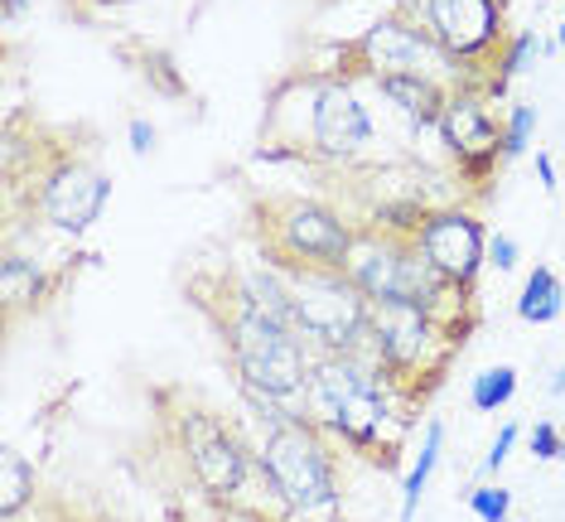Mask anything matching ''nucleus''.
Returning a JSON list of instances; mask_svg holds the SVG:
<instances>
[{"label": "nucleus", "mask_w": 565, "mask_h": 522, "mask_svg": "<svg viewBox=\"0 0 565 522\" xmlns=\"http://www.w3.org/2000/svg\"><path fill=\"white\" fill-rule=\"evenodd\" d=\"M420 406L392 387L382 363L367 349L358 353H319L310 387H305V416L339 445L363 455L377 469H402V436L411 430Z\"/></svg>", "instance_id": "1"}, {"label": "nucleus", "mask_w": 565, "mask_h": 522, "mask_svg": "<svg viewBox=\"0 0 565 522\" xmlns=\"http://www.w3.org/2000/svg\"><path fill=\"white\" fill-rule=\"evenodd\" d=\"M189 296H194V305L203 310V320L213 324V334L223 343L242 392H262V397L305 406V387H310L319 353L310 349V339H305L300 329L276 320V315H266V310H256L237 290L233 266L194 281Z\"/></svg>", "instance_id": "2"}, {"label": "nucleus", "mask_w": 565, "mask_h": 522, "mask_svg": "<svg viewBox=\"0 0 565 522\" xmlns=\"http://www.w3.org/2000/svg\"><path fill=\"white\" fill-rule=\"evenodd\" d=\"M256 483L271 493L276 518H339L343 475L339 445L319 430L310 416H290L280 426H266L256 436Z\"/></svg>", "instance_id": "3"}, {"label": "nucleus", "mask_w": 565, "mask_h": 522, "mask_svg": "<svg viewBox=\"0 0 565 522\" xmlns=\"http://www.w3.org/2000/svg\"><path fill=\"white\" fill-rule=\"evenodd\" d=\"M465 349L459 339H449L426 310L406 300H377L367 324V353L382 363V373L392 377V387L411 402H426L440 387L449 359Z\"/></svg>", "instance_id": "4"}, {"label": "nucleus", "mask_w": 565, "mask_h": 522, "mask_svg": "<svg viewBox=\"0 0 565 522\" xmlns=\"http://www.w3.org/2000/svg\"><path fill=\"white\" fill-rule=\"evenodd\" d=\"M256 237L262 262L271 266H329L343 271L358 242V219H343L339 209L319 199H266L256 203Z\"/></svg>", "instance_id": "5"}, {"label": "nucleus", "mask_w": 565, "mask_h": 522, "mask_svg": "<svg viewBox=\"0 0 565 522\" xmlns=\"http://www.w3.org/2000/svg\"><path fill=\"white\" fill-rule=\"evenodd\" d=\"M276 271H286L295 300V329L310 339L315 353L367 349L372 300L353 286L349 271H329V266H276Z\"/></svg>", "instance_id": "6"}, {"label": "nucleus", "mask_w": 565, "mask_h": 522, "mask_svg": "<svg viewBox=\"0 0 565 522\" xmlns=\"http://www.w3.org/2000/svg\"><path fill=\"white\" fill-rule=\"evenodd\" d=\"M179 455L189 465V479L209 503H237L256 479V445L227 422L223 412H209L199 402H184L170 416Z\"/></svg>", "instance_id": "7"}, {"label": "nucleus", "mask_w": 565, "mask_h": 522, "mask_svg": "<svg viewBox=\"0 0 565 522\" xmlns=\"http://www.w3.org/2000/svg\"><path fill=\"white\" fill-rule=\"evenodd\" d=\"M339 73L349 78H367V83H382V78H396V73H430V78H455L459 83V68L449 63V54L435 44V34L426 30V20L416 15V0L402 10H387L382 20H372L358 40L343 44L339 54Z\"/></svg>", "instance_id": "8"}, {"label": "nucleus", "mask_w": 565, "mask_h": 522, "mask_svg": "<svg viewBox=\"0 0 565 522\" xmlns=\"http://www.w3.org/2000/svg\"><path fill=\"white\" fill-rule=\"evenodd\" d=\"M111 199V174L83 150H54L30 174V213L63 237H83Z\"/></svg>", "instance_id": "9"}, {"label": "nucleus", "mask_w": 565, "mask_h": 522, "mask_svg": "<svg viewBox=\"0 0 565 522\" xmlns=\"http://www.w3.org/2000/svg\"><path fill=\"white\" fill-rule=\"evenodd\" d=\"M310 107V141H305V160H324V164H353L367 156V146L377 141L363 97L349 73L329 68V73H295Z\"/></svg>", "instance_id": "10"}, {"label": "nucleus", "mask_w": 565, "mask_h": 522, "mask_svg": "<svg viewBox=\"0 0 565 522\" xmlns=\"http://www.w3.org/2000/svg\"><path fill=\"white\" fill-rule=\"evenodd\" d=\"M416 15L455 68H493L498 49L508 44L503 0H420Z\"/></svg>", "instance_id": "11"}, {"label": "nucleus", "mask_w": 565, "mask_h": 522, "mask_svg": "<svg viewBox=\"0 0 565 522\" xmlns=\"http://www.w3.org/2000/svg\"><path fill=\"white\" fill-rule=\"evenodd\" d=\"M435 131H440L449 160L459 164V174L473 184H483L503 164V121L493 117L488 93H479V87H455Z\"/></svg>", "instance_id": "12"}, {"label": "nucleus", "mask_w": 565, "mask_h": 522, "mask_svg": "<svg viewBox=\"0 0 565 522\" xmlns=\"http://www.w3.org/2000/svg\"><path fill=\"white\" fill-rule=\"evenodd\" d=\"M416 247L449 286L473 290L483 276V266H488V227L473 209L440 203V209H430L426 223H420Z\"/></svg>", "instance_id": "13"}, {"label": "nucleus", "mask_w": 565, "mask_h": 522, "mask_svg": "<svg viewBox=\"0 0 565 522\" xmlns=\"http://www.w3.org/2000/svg\"><path fill=\"white\" fill-rule=\"evenodd\" d=\"M372 87H377V93L387 97L411 126H416V131H435L449 93H455V83L430 78V73H396V78H382Z\"/></svg>", "instance_id": "14"}, {"label": "nucleus", "mask_w": 565, "mask_h": 522, "mask_svg": "<svg viewBox=\"0 0 565 522\" xmlns=\"http://www.w3.org/2000/svg\"><path fill=\"white\" fill-rule=\"evenodd\" d=\"M0 296H6V315L24 310V305H40L49 296V276L44 266L34 257H20V252H6V262H0Z\"/></svg>", "instance_id": "15"}, {"label": "nucleus", "mask_w": 565, "mask_h": 522, "mask_svg": "<svg viewBox=\"0 0 565 522\" xmlns=\"http://www.w3.org/2000/svg\"><path fill=\"white\" fill-rule=\"evenodd\" d=\"M440 455H445V422H426V436H420V450H416V460H411L406 469V479H402V513H396V522H411L416 518V508H420V493H426V483L435 475V465H440Z\"/></svg>", "instance_id": "16"}, {"label": "nucleus", "mask_w": 565, "mask_h": 522, "mask_svg": "<svg viewBox=\"0 0 565 522\" xmlns=\"http://www.w3.org/2000/svg\"><path fill=\"white\" fill-rule=\"evenodd\" d=\"M518 315L526 324H556L565 315V286L551 266H532L518 296Z\"/></svg>", "instance_id": "17"}, {"label": "nucleus", "mask_w": 565, "mask_h": 522, "mask_svg": "<svg viewBox=\"0 0 565 522\" xmlns=\"http://www.w3.org/2000/svg\"><path fill=\"white\" fill-rule=\"evenodd\" d=\"M536 54H546V40H536L532 30L508 34V44L498 49V58H493V73H488L483 93H488V97H503V93H508V83H512V78H522L526 63H532Z\"/></svg>", "instance_id": "18"}, {"label": "nucleus", "mask_w": 565, "mask_h": 522, "mask_svg": "<svg viewBox=\"0 0 565 522\" xmlns=\"http://www.w3.org/2000/svg\"><path fill=\"white\" fill-rule=\"evenodd\" d=\"M34 489H40V475H34V465L24 460L20 450L0 455V513H6V522H15L24 508L34 503Z\"/></svg>", "instance_id": "19"}, {"label": "nucleus", "mask_w": 565, "mask_h": 522, "mask_svg": "<svg viewBox=\"0 0 565 522\" xmlns=\"http://www.w3.org/2000/svg\"><path fill=\"white\" fill-rule=\"evenodd\" d=\"M518 397V367L512 363H493V367H483L479 377L469 382V406L473 412H503V406Z\"/></svg>", "instance_id": "20"}, {"label": "nucleus", "mask_w": 565, "mask_h": 522, "mask_svg": "<svg viewBox=\"0 0 565 522\" xmlns=\"http://www.w3.org/2000/svg\"><path fill=\"white\" fill-rule=\"evenodd\" d=\"M532 136H536V107H532V102H512L508 117H503V164L526 156Z\"/></svg>", "instance_id": "21"}, {"label": "nucleus", "mask_w": 565, "mask_h": 522, "mask_svg": "<svg viewBox=\"0 0 565 522\" xmlns=\"http://www.w3.org/2000/svg\"><path fill=\"white\" fill-rule=\"evenodd\" d=\"M465 503L479 522H512V493L503 483H479V489L465 493Z\"/></svg>", "instance_id": "22"}, {"label": "nucleus", "mask_w": 565, "mask_h": 522, "mask_svg": "<svg viewBox=\"0 0 565 522\" xmlns=\"http://www.w3.org/2000/svg\"><path fill=\"white\" fill-rule=\"evenodd\" d=\"M526 445H532L536 460H561V445H565V430L556 422H536L526 430Z\"/></svg>", "instance_id": "23"}, {"label": "nucleus", "mask_w": 565, "mask_h": 522, "mask_svg": "<svg viewBox=\"0 0 565 522\" xmlns=\"http://www.w3.org/2000/svg\"><path fill=\"white\" fill-rule=\"evenodd\" d=\"M518 262H522V247H518V237H508V233H488V266H493L498 276L518 271Z\"/></svg>", "instance_id": "24"}, {"label": "nucleus", "mask_w": 565, "mask_h": 522, "mask_svg": "<svg viewBox=\"0 0 565 522\" xmlns=\"http://www.w3.org/2000/svg\"><path fill=\"white\" fill-rule=\"evenodd\" d=\"M518 436H522V430L512 426V422H508L503 430H498L493 445H488V455H483V475H498V469L508 465V455H512V445H518Z\"/></svg>", "instance_id": "25"}, {"label": "nucleus", "mask_w": 565, "mask_h": 522, "mask_svg": "<svg viewBox=\"0 0 565 522\" xmlns=\"http://www.w3.org/2000/svg\"><path fill=\"white\" fill-rule=\"evenodd\" d=\"M126 141H131V156H150L156 141H160V131L146 117H131V126H126Z\"/></svg>", "instance_id": "26"}, {"label": "nucleus", "mask_w": 565, "mask_h": 522, "mask_svg": "<svg viewBox=\"0 0 565 522\" xmlns=\"http://www.w3.org/2000/svg\"><path fill=\"white\" fill-rule=\"evenodd\" d=\"M536 180H542L546 194H556L561 189V174H556V160L546 156V150H536Z\"/></svg>", "instance_id": "27"}, {"label": "nucleus", "mask_w": 565, "mask_h": 522, "mask_svg": "<svg viewBox=\"0 0 565 522\" xmlns=\"http://www.w3.org/2000/svg\"><path fill=\"white\" fill-rule=\"evenodd\" d=\"M546 392H551V397H565V363L556 367V373H551V382H546Z\"/></svg>", "instance_id": "28"}, {"label": "nucleus", "mask_w": 565, "mask_h": 522, "mask_svg": "<svg viewBox=\"0 0 565 522\" xmlns=\"http://www.w3.org/2000/svg\"><path fill=\"white\" fill-rule=\"evenodd\" d=\"M24 6H30V0H6V24H15L24 15Z\"/></svg>", "instance_id": "29"}, {"label": "nucleus", "mask_w": 565, "mask_h": 522, "mask_svg": "<svg viewBox=\"0 0 565 522\" xmlns=\"http://www.w3.org/2000/svg\"><path fill=\"white\" fill-rule=\"evenodd\" d=\"M102 10H117V6H131V0H97Z\"/></svg>", "instance_id": "30"}, {"label": "nucleus", "mask_w": 565, "mask_h": 522, "mask_svg": "<svg viewBox=\"0 0 565 522\" xmlns=\"http://www.w3.org/2000/svg\"><path fill=\"white\" fill-rule=\"evenodd\" d=\"M382 6H387V10H402V6H411V0H382Z\"/></svg>", "instance_id": "31"}, {"label": "nucleus", "mask_w": 565, "mask_h": 522, "mask_svg": "<svg viewBox=\"0 0 565 522\" xmlns=\"http://www.w3.org/2000/svg\"><path fill=\"white\" fill-rule=\"evenodd\" d=\"M556 44H565V20H561V40H556Z\"/></svg>", "instance_id": "32"}, {"label": "nucleus", "mask_w": 565, "mask_h": 522, "mask_svg": "<svg viewBox=\"0 0 565 522\" xmlns=\"http://www.w3.org/2000/svg\"><path fill=\"white\" fill-rule=\"evenodd\" d=\"M561 460H565V445H561Z\"/></svg>", "instance_id": "33"}]
</instances>
